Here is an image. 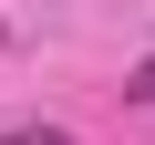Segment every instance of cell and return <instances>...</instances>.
<instances>
[{
    "instance_id": "cell-1",
    "label": "cell",
    "mask_w": 155,
    "mask_h": 145,
    "mask_svg": "<svg viewBox=\"0 0 155 145\" xmlns=\"http://www.w3.org/2000/svg\"><path fill=\"white\" fill-rule=\"evenodd\" d=\"M124 104H155V62H134V72H124Z\"/></svg>"
},
{
    "instance_id": "cell-2",
    "label": "cell",
    "mask_w": 155,
    "mask_h": 145,
    "mask_svg": "<svg viewBox=\"0 0 155 145\" xmlns=\"http://www.w3.org/2000/svg\"><path fill=\"white\" fill-rule=\"evenodd\" d=\"M0 145H72L62 124H21V135H0Z\"/></svg>"
}]
</instances>
